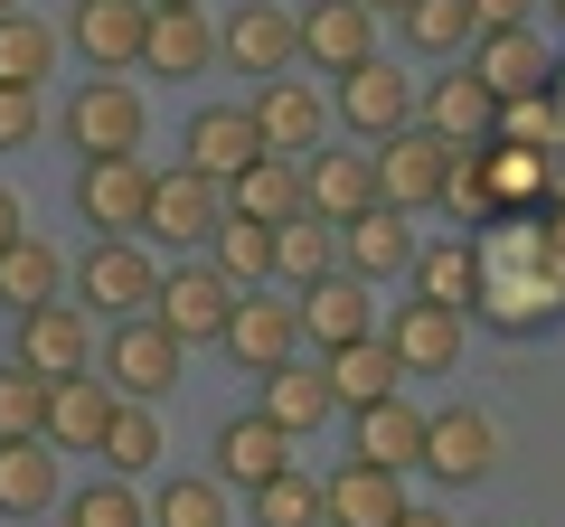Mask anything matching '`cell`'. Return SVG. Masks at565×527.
Segmentation results:
<instances>
[{
    "label": "cell",
    "mask_w": 565,
    "mask_h": 527,
    "mask_svg": "<svg viewBox=\"0 0 565 527\" xmlns=\"http://www.w3.org/2000/svg\"><path fill=\"white\" fill-rule=\"evenodd\" d=\"M471 264H481L471 311H490L500 330H546L565 311V255H556V236H546L537 217H500L471 245Z\"/></svg>",
    "instance_id": "cell-1"
},
{
    "label": "cell",
    "mask_w": 565,
    "mask_h": 527,
    "mask_svg": "<svg viewBox=\"0 0 565 527\" xmlns=\"http://www.w3.org/2000/svg\"><path fill=\"white\" fill-rule=\"evenodd\" d=\"M452 161H462V142L424 132V122L386 132V142L367 151V170H377V207H396V217H415V207H444V180H452Z\"/></svg>",
    "instance_id": "cell-2"
},
{
    "label": "cell",
    "mask_w": 565,
    "mask_h": 527,
    "mask_svg": "<svg viewBox=\"0 0 565 527\" xmlns=\"http://www.w3.org/2000/svg\"><path fill=\"white\" fill-rule=\"evenodd\" d=\"M66 283H76V311H95V321H132V311H151L161 264H151L141 236H95V255H85Z\"/></svg>",
    "instance_id": "cell-3"
},
{
    "label": "cell",
    "mask_w": 565,
    "mask_h": 527,
    "mask_svg": "<svg viewBox=\"0 0 565 527\" xmlns=\"http://www.w3.org/2000/svg\"><path fill=\"white\" fill-rule=\"evenodd\" d=\"M226 311H236V283H226V273H217L207 255H180V264H161V283H151V321H161L180 348L217 340V330H226Z\"/></svg>",
    "instance_id": "cell-4"
},
{
    "label": "cell",
    "mask_w": 565,
    "mask_h": 527,
    "mask_svg": "<svg viewBox=\"0 0 565 527\" xmlns=\"http://www.w3.org/2000/svg\"><path fill=\"white\" fill-rule=\"evenodd\" d=\"M226 226V180H207V170H151V217H141V245H180V255H199L207 236Z\"/></svg>",
    "instance_id": "cell-5"
},
{
    "label": "cell",
    "mask_w": 565,
    "mask_h": 527,
    "mask_svg": "<svg viewBox=\"0 0 565 527\" xmlns=\"http://www.w3.org/2000/svg\"><path fill=\"white\" fill-rule=\"evenodd\" d=\"M180 367H189V348L170 340L151 311H132V321H114V348H104L95 377L114 386V396H132V406H161L170 386H180Z\"/></svg>",
    "instance_id": "cell-6"
},
{
    "label": "cell",
    "mask_w": 565,
    "mask_h": 527,
    "mask_svg": "<svg viewBox=\"0 0 565 527\" xmlns=\"http://www.w3.org/2000/svg\"><path fill=\"white\" fill-rule=\"evenodd\" d=\"M424 471L444 490H471L500 471V424H490L481 406H444V415H424Z\"/></svg>",
    "instance_id": "cell-7"
},
{
    "label": "cell",
    "mask_w": 565,
    "mask_h": 527,
    "mask_svg": "<svg viewBox=\"0 0 565 527\" xmlns=\"http://www.w3.org/2000/svg\"><path fill=\"white\" fill-rule=\"evenodd\" d=\"M66 142L85 151V161H122V151H141V95L122 76H95L66 95Z\"/></svg>",
    "instance_id": "cell-8"
},
{
    "label": "cell",
    "mask_w": 565,
    "mask_h": 527,
    "mask_svg": "<svg viewBox=\"0 0 565 527\" xmlns=\"http://www.w3.org/2000/svg\"><path fill=\"white\" fill-rule=\"evenodd\" d=\"M10 367H29V377H85V367H95V321H85L76 302H39V311H20Z\"/></svg>",
    "instance_id": "cell-9"
},
{
    "label": "cell",
    "mask_w": 565,
    "mask_h": 527,
    "mask_svg": "<svg viewBox=\"0 0 565 527\" xmlns=\"http://www.w3.org/2000/svg\"><path fill=\"white\" fill-rule=\"evenodd\" d=\"M377 340H386V358L405 367V377H452L462 367V311H444V302H396L377 321Z\"/></svg>",
    "instance_id": "cell-10"
},
{
    "label": "cell",
    "mask_w": 565,
    "mask_h": 527,
    "mask_svg": "<svg viewBox=\"0 0 565 527\" xmlns=\"http://www.w3.org/2000/svg\"><path fill=\"white\" fill-rule=\"evenodd\" d=\"M471 76L490 85V104L556 95V57H546L537 29H481V39H471Z\"/></svg>",
    "instance_id": "cell-11"
},
{
    "label": "cell",
    "mask_w": 565,
    "mask_h": 527,
    "mask_svg": "<svg viewBox=\"0 0 565 527\" xmlns=\"http://www.w3.org/2000/svg\"><path fill=\"white\" fill-rule=\"evenodd\" d=\"M340 122H349V132H367V142L405 132V122H415V76H405L396 57H359L340 76Z\"/></svg>",
    "instance_id": "cell-12"
},
{
    "label": "cell",
    "mask_w": 565,
    "mask_h": 527,
    "mask_svg": "<svg viewBox=\"0 0 565 527\" xmlns=\"http://www.w3.org/2000/svg\"><path fill=\"white\" fill-rule=\"evenodd\" d=\"M76 207L95 236H141V217H151V170L122 151V161H85L76 170Z\"/></svg>",
    "instance_id": "cell-13"
},
{
    "label": "cell",
    "mask_w": 565,
    "mask_h": 527,
    "mask_svg": "<svg viewBox=\"0 0 565 527\" xmlns=\"http://www.w3.org/2000/svg\"><path fill=\"white\" fill-rule=\"evenodd\" d=\"M292 321H302V340L321 348H349V340H377V302H367L359 273H321V283H302V302H292Z\"/></svg>",
    "instance_id": "cell-14"
},
{
    "label": "cell",
    "mask_w": 565,
    "mask_h": 527,
    "mask_svg": "<svg viewBox=\"0 0 565 527\" xmlns=\"http://www.w3.org/2000/svg\"><path fill=\"white\" fill-rule=\"evenodd\" d=\"M217 57L236 66V76H255V85L282 76V66L302 57V39H292V10H282V0H245L236 20L217 29Z\"/></svg>",
    "instance_id": "cell-15"
},
{
    "label": "cell",
    "mask_w": 565,
    "mask_h": 527,
    "mask_svg": "<svg viewBox=\"0 0 565 527\" xmlns=\"http://www.w3.org/2000/svg\"><path fill=\"white\" fill-rule=\"evenodd\" d=\"M226 358L245 367V377H264V367L302 358V321H292V302H264V292H236V311H226Z\"/></svg>",
    "instance_id": "cell-16"
},
{
    "label": "cell",
    "mask_w": 565,
    "mask_h": 527,
    "mask_svg": "<svg viewBox=\"0 0 565 527\" xmlns=\"http://www.w3.org/2000/svg\"><path fill=\"white\" fill-rule=\"evenodd\" d=\"M245 122H255V142H264V151H282V161H292V151L321 142L330 104L311 95V85H292V76H264V85H255V104H245Z\"/></svg>",
    "instance_id": "cell-17"
},
{
    "label": "cell",
    "mask_w": 565,
    "mask_h": 527,
    "mask_svg": "<svg viewBox=\"0 0 565 527\" xmlns=\"http://www.w3.org/2000/svg\"><path fill=\"white\" fill-rule=\"evenodd\" d=\"M292 39H302V57L321 76H349L359 57H377V20H367L359 0H311L302 20H292Z\"/></svg>",
    "instance_id": "cell-18"
},
{
    "label": "cell",
    "mask_w": 565,
    "mask_h": 527,
    "mask_svg": "<svg viewBox=\"0 0 565 527\" xmlns=\"http://www.w3.org/2000/svg\"><path fill=\"white\" fill-rule=\"evenodd\" d=\"M405 518V481L377 462H340L321 481V527H396Z\"/></svg>",
    "instance_id": "cell-19"
},
{
    "label": "cell",
    "mask_w": 565,
    "mask_h": 527,
    "mask_svg": "<svg viewBox=\"0 0 565 527\" xmlns=\"http://www.w3.org/2000/svg\"><path fill=\"white\" fill-rule=\"evenodd\" d=\"M359 207H377V170H367V151H311V161H302V217L349 226Z\"/></svg>",
    "instance_id": "cell-20"
},
{
    "label": "cell",
    "mask_w": 565,
    "mask_h": 527,
    "mask_svg": "<svg viewBox=\"0 0 565 527\" xmlns=\"http://www.w3.org/2000/svg\"><path fill=\"white\" fill-rule=\"evenodd\" d=\"M217 66V29H207V10H151V29H141V76H207Z\"/></svg>",
    "instance_id": "cell-21"
},
{
    "label": "cell",
    "mask_w": 565,
    "mask_h": 527,
    "mask_svg": "<svg viewBox=\"0 0 565 527\" xmlns=\"http://www.w3.org/2000/svg\"><path fill=\"white\" fill-rule=\"evenodd\" d=\"M141 29H151V0H76V47L95 57V76H132Z\"/></svg>",
    "instance_id": "cell-22"
},
{
    "label": "cell",
    "mask_w": 565,
    "mask_h": 527,
    "mask_svg": "<svg viewBox=\"0 0 565 527\" xmlns=\"http://www.w3.org/2000/svg\"><path fill=\"white\" fill-rule=\"evenodd\" d=\"M104 415H114V386L85 367V377H47V424L39 443L47 452H95L104 443Z\"/></svg>",
    "instance_id": "cell-23"
},
{
    "label": "cell",
    "mask_w": 565,
    "mask_h": 527,
    "mask_svg": "<svg viewBox=\"0 0 565 527\" xmlns=\"http://www.w3.org/2000/svg\"><path fill=\"white\" fill-rule=\"evenodd\" d=\"M405 264H415V217H396V207H359V217L340 226V273L386 283V273H405Z\"/></svg>",
    "instance_id": "cell-24"
},
{
    "label": "cell",
    "mask_w": 565,
    "mask_h": 527,
    "mask_svg": "<svg viewBox=\"0 0 565 527\" xmlns=\"http://www.w3.org/2000/svg\"><path fill=\"white\" fill-rule=\"evenodd\" d=\"M274 471H292V433L264 424L255 406L226 415V424H217V481L226 490H255V481H274Z\"/></svg>",
    "instance_id": "cell-25"
},
{
    "label": "cell",
    "mask_w": 565,
    "mask_h": 527,
    "mask_svg": "<svg viewBox=\"0 0 565 527\" xmlns=\"http://www.w3.org/2000/svg\"><path fill=\"white\" fill-rule=\"evenodd\" d=\"M264 424H282V433H292V443H302V433H321L330 424V415H340V406H330V377H321V358H282V367H264Z\"/></svg>",
    "instance_id": "cell-26"
},
{
    "label": "cell",
    "mask_w": 565,
    "mask_h": 527,
    "mask_svg": "<svg viewBox=\"0 0 565 527\" xmlns=\"http://www.w3.org/2000/svg\"><path fill=\"white\" fill-rule=\"evenodd\" d=\"M226 217H255V226L302 217V161H282V151H255V161L226 180Z\"/></svg>",
    "instance_id": "cell-27"
},
{
    "label": "cell",
    "mask_w": 565,
    "mask_h": 527,
    "mask_svg": "<svg viewBox=\"0 0 565 527\" xmlns=\"http://www.w3.org/2000/svg\"><path fill=\"white\" fill-rule=\"evenodd\" d=\"M321 377H330V406H386V396H405V367L386 358V340H349V348H330L321 358Z\"/></svg>",
    "instance_id": "cell-28"
},
{
    "label": "cell",
    "mask_w": 565,
    "mask_h": 527,
    "mask_svg": "<svg viewBox=\"0 0 565 527\" xmlns=\"http://www.w3.org/2000/svg\"><path fill=\"white\" fill-rule=\"evenodd\" d=\"M57 292H66V255L39 236V226L0 245V302H10V321H20V311H39V302H57Z\"/></svg>",
    "instance_id": "cell-29"
},
{
    "label": "cell",
    "mask_w": 565,
    "mask_h": 527,
    "mask_svg": "<svg viewBox=\"0 0 565 527\" xmlns=\"http://www.w3.org/2000/svg\"><path fill=\"white\" fill-rule=\"evenodd\" d=\"M255 151H264V142H255V122H245V104H199V114H189V170L236 180Z\"/></svg>",
    "instance_id": "cell-30"
},
{
    "label": "cell",
    "mask_w": 565,
    "mask_h": 527,
    "mask_svg": "<svg viewBox=\"0 0 565 527\" xmlns=\"http://www.w3.org/2000/svg\"><path fill=\"white\" fill-rule=\"evenodd\" d=\"M481 151V180H490V217H527V207L546 198V151H519V142H471Z\"/></svg>",
    "instance_id": "cell-31"
},
{
    "label": "cell",
    "mask_w": 565,
    "mask_h": 527,
    "mask_svg": "<svg viewBox=\"0 0 565 527\" xmlns=\"http://www.w3.org/2000/svg\"><path fill=\"white\" fill-rule=\"evenodd\" d=\"M66 490H57V452L47 443H0V508L10 518H47Z\"/></svg>",
    "instance_id": "cell-32"
},
{
    "label": "cell",
    "mask_w": 565,
    "mask_h": 527,
    "mask_svg": "<svg viewBox=\"0 0 565 527\" xmlns=\"http://www.w3.org/2000/svg\"><path fill=\"white\" fill-rule=\"evenodd\" d=\"M359 462L396 471V481H405V462H424V415L405 406V396H386V406H359Z\"/></svg>",
    "instance_id": "cell-33"
},
{
    "label": "cell",
    "mask_w": 565,
    "mask_h": 527,
    "mask_svg": "<svg viewBox=\"0 0 565 527\" xmlns=\"http://www.w3.org/2000/svg\"><path fill=\"white\" fill-rule=\"evenodd\" d=\"M104 471L114 481H141V471H161V415L132 406V396H114V415H104Z\"/></svg>",
    "instance_id": "cell-34"
},
{
    "label": "cell",
    "mask_w": 565,
    "mask_h": 527,
    "mask_svg": "<svg viewBox=\"0 0 565 527\" xmlns=\"http://www.w3.org/2000/svg\"><path fill=\"white\" fill-rule=\"evenodd\" d=\"M490 114H500V104H490V85L462 66V76L434 85V114H424V132H444V142H462V151H471V142H490Z\"/></svg>",
    "instance_id": "cell-35"
},
{
    "label": "cell",
    "mask_w": 565,
    "mask_h": 527,
    "mask_svg": "<svg viewBox=\"0 0 565 527\" xmlns=\"http://www.w3.org/2000/svg\"><path fill=\"white\" fill-rule=\"evenodd\" d=\"M207 264H217L236 292H264L274 283V226H255V217H226L217 236H207Z\"/></svg>",
    "instance_id": "cell-36"
},
{
    "label": "cell",
    "mask_w": 565,
    "mask_h": 527,
    "mask_svg": "<svg viewBox=\"0 0 565 527\" xmlns=\"http://www.w3.org/2000/svg\"><path fill=\"white\" fill-rule=\"evenodd\" d=\"M274 273H282V283H321V273H340V226L282 217L274 226Z\"/></svg>",
    "instance_id": "cell-37"
},
{
    "label": "cell",
    "mask_w": 565,
    "mask_h": 527,
    "mask_svg": "<svg viewBox=\"0 0 565 527\" xmlns=\"http://www.w3.org/2000/svg\"><path fill=\"white\" fill-rule=\"evenodd\" d=\"M415 302H444V311H471V292H481V264H471V245H415Z\"/></svg>",
    "instance_id": "cell-38"
},
{
    "label": "cell",
    "mask_w": 565,
    "mask_h": 527,
    "mask_svg": "<svg viewBox=\"0 0 565 527\" xmlns=\"http://www.w3.org/2000/svg\"><path fill=\"white\" fill-rule=\"evenodd\" d=\"M39 76H57V29L29 20V10H10V20H0V85H29V95H39Z\"/></svg>",
    "instance_id": "cell-39"
},
{
    "label": "cell",
    "mask_w": 565,
    "mask_h": 527,
    "mask_svg": "<svg viewBox=\"0 0 565 527\" xmlns=\"http://www.w3.org/2000/svg\"><path fill=\"white\" fill-rule=\"evenodd\" d=\"M151 508V527H226V481L217 471H180V481H161V499Z\"/></svg>",
    "instance_id": "cell-40"
},
{
    "label": "cell",
    "mask_w": 565,
    "mask_h": 527,
    "mask_svg": "<svg viewBox=\"0 0 565 527\" xmlns=\"http://www.w3.org/2000/svg\"><path fill=\"white\" fill-rule=\"evenodd\" d=\"M405 39H415L424 57H471L481 20H471V0H405Z\"/></svg>",
    "instance_id": "cell-41"
},
{
    "label": "cell",
    "mask_w": 565,
    "mask_h": 527,
    "mask_svg": "<svg viewBox=\"0 0 565 527\" xmlns=\"http://www.w3.org/2000/svg\"><path fill=\"white\" fill-rule=\"evenodd\" d=\"M255 527H321V481H311V471L255 481Z\"/></svg>",
    "instance_id": "cell-42"
},
{
    "label": "cell",
    "mask_w": 565,
    "mask_h": 527,
    "mask_svg": "<svg viewBox=\"0 0 565 527\" xmlns=\"http://www.w3.org/2000/svg\"><path fill=\"white\" fill-rule=\"evenodd\" d=\"M66 527H151V508H141L132 481H114V471H104V481H85L76 499H66Z\"/></svg>",
    "instance_id": "cell-43"
},
{
    "label": "cell",
    "mask_w": 565,
    "mask_h": 527,
    "mask_svg": "<svg viewBox=\"0 0 565 527\" xmlns=\"http://www.w3.org/2000/svg\"><path fill=\"white\" fill-rule=\"evenodd\" d=\"M490 142L556 151V142H565V114H556V95H519V104H500V114H490Z\"/></svg>",
    "instance_id": "cell-44"
},
{
    "label": "cell",
    "mask_w": 565,
    "mask_h": 527,
    "mask_svg": "<svg viewBox=\"0 0 565 527\" xmlns=\"http://www.w3.org/2000/svg\"><path fill=\"white\" fill-rule=\"evenodd\" d=\"M39 424H47V377L0 367V443H39Z\"/></svg>",
    "instance_id": "cell-45"
},
{
    "label": "cell",
    "mask_w": 565,
    "mask_h": 527,
    "mask_svg": "<svg viewBox=\"0 0 565 527\" xmlns=\"http://www.w3.org/2000/svg\"><path fill=\"white\" fill-rule=\"evenodd\" d=\"M444 207H452V217H471V226H490V180H481V151H462V161H452Z\"/></svg>",
    "instance_id": "cell-46"
},
{
    "label": "cell",
    "mask_w": 565,
    "mask_h": 527,
    "mask_svg": "<svg viewBox=\"0 0 565 527\" xmlns=\"http://www.w3.org/2000/svg\"><path fill=\"white\" fill-rule=\"evenodd\" d=\"M29 132H39V95L29 85H0V151H20Z\"/></svg>",
    "instance_id": "cell-47"
},
{
    "label": "cell",
    "mask_w": 565,
    "mask_h": 527,
    "mask_svg": "<svg viewBox=\"0 0 565 527\" xmlns=\"http://www.w3.org/2000/svg\"><path fill=\"white\" fill-rule=\"evenodd\" d=\"M527 10H537V0H471V20H481V29H527Z\"/></svg>",
    "instance_id": "cell-48"
},
{
    "label": "cell",
    "mask_w": 565,
    "mask_h": 527,
    "mask_svg": "<svg viewBox=\"0 0 565 527\" xmlns=\"http://www.w3.org/2000/svg\"><path fill=\"white\" fill-rule=\"evenodd\" d=\"M10 236H29V217H20V198L0 189V245H10Z\"/></svg>",
    "instance_id": "cell-49"
},
{
    "label": "cell",
    "mask_w": 565,
    "mask_h": 527,
    "mask_svg": "<svg viewBox=\"0 0 565 527\" xmlns=\"http://www.w3.org/2000/svg\"><path fill=\"white\" fill-rule=\"evenodd\" d=\"M396 527H452V518H444V508H405Z\"/></svg>",
    "instance_id": "cell-50"
},
{
    "label": "cell",
    "mask_w": 565,
    "mask_h": 527,
    "mask_svg": "<svg viewBox=\"0 0 565 527\" xmlns=\"http://www.w3.org/2000/svg\"><path fill=\"white\" fill-rule=\"evenodd\" d=\"M359 10H367V20H386V10H396V20H405V0H359Z\"/></svg>",
    "instance_id": "cell-51"
},
{
    "label": "cell",
    "mask_w": 565,
    "mask_h": 527,
    "mask_svg": "<svg viewBox=\"0 0 565 527\" xmlns=\"http://www.w3.org/2000/svg\"><path fill=\"white\" fill-rule=\"evenodd\" d=\"M151 10H199V0H151Z\"/></svg>",
    "instance_id": "cell-52"
},
{
    "label": "cell",
    "mask_w": 565,
    "mask_h": 527,
    "mask_svg": "<svg viewBox=\"0 0 565 527\" xmlns=\"http://www.w3.org/2000/svg\"><path fill=\"white\" fill-rule=\"evenodd\" d=\"M546 236H556V255H565V217H556V226H546Z\"/></svg>",
    "instance_id": "cell-53"
},
{
    "label": "cell",
    "mask_w": 565,
    "mask_h": 527,
    "mask_svg": "<svg viewBox=\"0 0 565 527\" xmlns=\"http://www.w3.org/2000/svg\"><path fill=\"white\" fill-rule=\"evenodd\" d=\"M10 10H20V0H0V20H10Z\"/></svg>",
    "instance_id": "cell-54"
},
{
    "label": "cell",
    "mask_w": 565,
    "mask_h": 527,
    "mask_svg": "<svg viewBox=\"0 0 565 527\" xmlns=\"http://www.w3.org/2000/svg\"><path fill=\"white\" fill-rule=\"evenodd\" d=\"M556 20H565V0H556Z\"/></svg>",
    "instance_id": "cell-55"
}]
</instances>
